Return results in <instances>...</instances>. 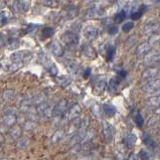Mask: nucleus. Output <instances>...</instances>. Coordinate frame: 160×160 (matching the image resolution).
Listing matches in <instances>:
<instances>
[{"instance_id":"nucleus-3","label":"nucleus","mask_w":160,"mask_h":160,"mask_svg":"<svg viewBox=\"0 0 160 160\" xmlns=\"http://www.w3.org/2000/svg\"><path fill=\"white\" fill-rule=\"evenodd\" d=\"M83 33L87 40H94L98 36V28H96L93 25H89L84 29Z\"/></svg>"},{"instance_id":"nucleus-5","label":"nucleus","mask_w":160,"mask_h":160,"mask_svg":"<svg viewBox=\"0 0 160 160\" xmlns=\"http://www.w3.org/2000/svg\"><path fill=\"white\" fill-rule=\"evenodd\" d=\"M81 123H82V120L79 119V118L71 121V124L68 125V127L67 135L71 136V135H75L76 133H78L80 131V128H81Z\"/></svg>"},{"instance_id":"nucleus-38","label":"nucleus","mask_w":160,"mask_h":160,"mask_svg":"<svg viewBox=\"0 0 160 160\" xmlns=\"http://www.w3.org/2000/svg\"><path fill=\"white\" fill-rule=\"evenodd\" d=\"M13 95H14V92H13V91H5V92H4V94H3V99H4V100H6V99H10L11 97H12L13 96Z\"/></svg>"},{"instance_id":"nucleus-23","label":"nucleus","mask_w":160,"mask_h":160,"mask_svg":"<svg viewBox=\"0 0 160 160\" xmlns=\"http://www.w3.org/2000/svg\"><path fill=\"white\" fill-rule=\"evenodd\" d=\"M147 105L153 108H159L160 106V96H154L151 97L147 100Z\"/></svg>"},{"instance_id":"nucleus-15","label":"nucleus","mask_w":160,"mask_h":160,"mask_svg":"<svg viewBox=\"0 0 160 160\" xmlns=\"http://www.w3.org/2000/svg\"><path fill=\"white\" fill-rule=\"evenodd\" d=\"M121 80H122V78H120L119 76H116V77H114L113 79L110 80L109 85H108V89H109L110 92H111V93L116 92L117 87H118V85L120 84Z\"/></svg>"},{"instance_id":"nucleus-27","label":"nucleus","mask_w":160,"mask_h":160,"mask_svg":"<svg viewBox=\"0 0 160 160\" xmlns=\"http://www.w3.org/2000/svg\"><path fill=\"white\" fill-rule=\"evenodd\" d=\"M158 59H159V55H157V53H152V55H147L145 58V64H153L155 62H157Z\"/></svg>"},{"instance_id":"nucleus-21","label":"nucleus","mask_w":160,"mask_h":160,"mask_svg":"<svg viewBox=\"0 0 160 160\" xmlns=\"http://www.w3.org/2000/svg\"><path fill=\"white\" fill-rule=\"evenodd\" d=\"M103 111H104V113L107 116L112 117L116 114V108H115V106H113V105L105 104L103 106Z\"/></svg>"},{"instance_id":"nucleus-36","label":"nucleus","mask_w":160,"mask_h":160,"mask_svg":"<svg viewBox=\"0 0 160 160\" xmlns=\"http://www.w3.org/2000/svg\"><path fill=\"white\" fill-rule=\"evenodd\" d=\"M133 26H134L133 22H127V23H125L123 26H122V30H123L124 32H128L133 28Z\"/></svg>"},{"instance_id":"nucleus-28","label":"nucleus","mask_w":160,"mask_h":160,"mask_svg":"<svg viewBox=\"0 0 160 160\" xmlns=\"http://www.w3.org/2000/svg\"><path fill=\"white\" fill-rule=\"evenodd\" d=\"M143 142L144 144L148 147V148H154L155 147V143H154V141L152 140V138H150L149 136L146 135V134H144L143 135Z\"/></svg>"},{"instance_id":"nucleus-26","label":"nucleus","mask_w":160,"mask_h":160,"mask_svg":"<svg viewBox=\"0 0 160 160\" xmlns=\"http://www.w3.org/2000/svg\"><path fill=\"white\" fill-rule=\"evenodd\" d=\"M125 18H126V11L121 10L120 12H118L115 15V17H114V21H115L116 23H121V22L123 21Z\"/></svg>"},{"instance_id":"nucleus-34","label":"nucleus","mask_w":160,"mask_h":160,"mask_svg":"<svg viewBox=\"0 0 160 160\" xmlns=\"http://www.w3.org/2000/svg\"><path fill=\"white\" fill-rule=\"evenodd\" d=\"M76 12H77V9H76L74 6H68L66 8V10H64V13L68 15V17L74 16V14H76Z\"/></svg>"},{"instance_id":"nucleus-24","label":"nucleus","mask_w":160,"mask_h":160,"mask_svg":"<svg viewBox=\"0 0 160 160\" xmlns=\"http://www.w3.org/2000/svg\"><path fill=\"white\" fill-rule=\"evenodd\" d=\"M19 47V43H18L17 39H9L6 41V47L10 49V51H13V49H16Z\"/></svg>"},{"instance_id":"nucleus-7","label":"nucleus","mask_w":160,"mask_h":160,"mask_svg":"<svg viewBox=\"0 0 160 160\" xmlns=\"http://www.w3.org/2000/svg\"><path fill=\"white\" fill-rule=\"evenodd\" d=\"M143 90L145 91V92H148V93L155 92V91L160 90V79L152 80L151 82H149L147 85L144 86Z\"/></svg>"},{"instance_id":"nucleus-47","label":"nucleus","mask_w":160,"mask_h":160,"mask_svg":"<svg viewBox=\"0 0 160 160\" xmlns=\"http://www.w3.org/2000/svg\"><path fill=\"white\" fill-rule=\"evenodd\" d=\"M58 1H59V0H58Z\"/></svg>"},{"instance_id":"nucleus-13","label":"nucleus","mask_w":160,"mask_h":160,"mask_svg":"<svg viewBox=\"0 0 160 160\" xmlns=\"http://www.w3.org/2000/svg\"><path fill=\"white\" fill-rule=\"evenodd\" d=\"M150 47H151V45L148 43H143L139 44L138 47H137L136 51H135L136 55H138V56L146 55L147 53L149 52V51H150Z\"/></svg>"},{"instance_id":"nucleus-41","label":"nucleus","mask_w":160,"mask_h":160,"mask_svg":"<svg viewBox=\"0 0 160 160\" xmlns=\"http://www.w3.org/2000/svg\"><path fill=\"white\" fill-rule=\"evenodd\" d=\"M126 75H127V72L126 71H121V72H119V73H118V76H119V77L122 78V79H124L125 77H126Z\"/></svg>"},{"instance_id":"nucleus-31","label":"nucleus","mask_w":160,"mask_h":160,"mask_svg":"<svg viewBox=\"0 0 160 160\" xmlns=\"http://www.w3.org/2000/svg\"><path fill=\"white\" fill-rule=\"evenodd\" d=\"M29 144V140L25 137H21L19 138V140L17 141V147L18 148H25L27 147Z\"/></svg>"},{"instance_id":"nucleus-4","label":"nucleus","mask_w":160,"mask_h":160,"mask_svg":"<svg viewBox=\"0 0 160 160\" xmlns=\"http://www.w3.org/2000/svg\"><path fill=\"white\" fill-rule=\"evenodd\" d=\"M159 29V24L157 21H149L145 24L143 27V32L147 34V35H153L156 33V31Z\"/></svg>"},{"instance_id":"nucleus-8","label":"nucleus","mask_w":160,"mask_h":160,"mask_svg":"<svg viewBox=\"0 0 160 160\" xmlns=\"http://www.w3.org/2000/svg\"><path fill=\"white\" fill-rule=\"evenodd\" d=\"M106 86H107V83H106V80L104 77H99L97 79L96 83H95V88H94V92L100 95L104 92V90L106 89Z\"/></svg>"},{"instance_id":"nucleus-40","label":"nucleus","mask_w":160,"mask_h":160,"mask_svg":"<svg viewBox=\"0 0 160 160\" xmlns=\"http://www.w3.org/2000/svg\"><path fill=\"white\" fill-rule=\"evenodd\" d=\"M68 71H70V72H73V73H75L76 70L78 68V67H77V64H75L74 63H72L70 66H68Z\"/></svg>"},{"instance_id":"nucleus-18","label":"nucleus","mask_w":160,"mask_h":160,"mask_svg":"<svg viewBox=\"0 0 160 160\" xmlns=\"http://www.w3.org/2000/svg\"><path fill=\"white\" fill-rule=\"evenodd\" d=\"M157 75V70L156 68H147V70H145L143 72V74H142V78L143 79H145V80H151V79H153L155 76Z\"/></svg>"},{"instance_id":"nucleus-16","label":"nucleus","mask_w":160,"mask_h":160,"mask_svg":"<svg viewBox=\"0 0 160 160\" xmlns=\"http://www.w3.org/2000/svg\"><path fill=\"white\" fill-rule=\"evenodd\" d=\"M16 116L15 114H6V115L3 116V124L6 125V126H13L16 122Z\"/></svg>"},{"instance_id":"nucleus-35","label":"nucleus","mask_w":160,"mask_h":160,"mask_svg":"<svg viewBox=\"0 0 160 160\" xmlns=\"http://www.w3.org/2000/svg\"><path fill=\"white\" fill-rule=\"evenodd\" d=\"M70 82H71V80L68 79V77H60V78L58 79V83L60 84V86H62V87L68 86V84H70Z\"/></svg>"},{"instance_id":"nucleus-9","label":"nucleus","mask_w":160,"mask_h":160,"mask_svg":"<svg viewBox=\"0 0 160 160\" xmlns=\"http://www.w3.org/2000/svg\"><path fill=\"white\" fill-rule=\"evenodd\" d=\"M43 64L44 68H47V70L48 71V73L51 74V76H56V75H58V68L55 67V64H53L48 58H43Z\"/></svg>"},{"instance_id":"nucleus-44","label":"nucleus","mask_w":160,"mask_h":160,"mask_svg":"<svg viewBox=\"0 0 160 160\" xmlns=\"http://www.w3.org/2000/svg\"><path fill=\"white\" fill-rule=\"evenodd\" d=\"M151 2H152V3H159L160 0H151Z\"/></svg>"},{"instance_id":"nucleus-32","label":"nucleus","mask_w":160,"mask_h":160,"mask_svg":"<svg viewBox=\"0 0 160 160\" xmlns=\"http://www.w3.org/2000/svg\"><path fill=\"white\" fill-rule=\"evenodd\" d=\"M134 121H135V123L136 125L138 127H142L143 126V123H144V119H143V117L140 115V114H136L135 117H134Z\"/></svg>"},{"instance_id":"nucleus-12","label":"nucleus","mask_w":160,"mask_h":160,"mask_svg":"<svg viewBox=\"0 0 160 160\" xmlns=\"http://www.w3.org/2000/svg\"><path fill=\"white\" fill-rule=\"evenodd\" d=\"M80 113H81V107H80L79 105H75L73 108L70 109V111L67 113L66 120L73 121L75 119H77L78 116L80 115Z\"/></svg>"},{"instance_id":"nucleus-1","label":"nucleus","mask_w":160,"mask_h":160,"mask_svg":"<svg viewBox=\"0 0 160 160\" xmlns=\"http://www.w3.org/2000/svg\"><path fill=\"white\" fill-rule=\"evenodd\" d=\"M63 43L68 47H75L79 43V35L74 31H66L62 35Z\"/></svg>"},{"instance_id":"nucleus-20","label":"nucleus","mask_w":160,"mask_h":160,"mask_svg":"<svg viewBox=\"0 0 160 160\" xmlns=\"http://www.w3.org/2000/svg\"><path fill=\"white\" fill-rule=\"evenodd\" d=\"M145 10H146V6H145V5H141L137 10L132 11L130 16H131L132 19H134V20L139 19V18H140L141 16H142V14H143V12H144Z\"/></svg>"},{"instance_id":"nucleus-39","label":"nucleus","mask_w":160,"mask_h":160,"mask_svg":"<svg viewBox=\"0 0 160 160\" xmlns=\"http://www.w3.org/2000/svg\"><path fill=\"white\" fill-rule=\"evenodd\" d=\"M140 158L141 160H148L149 159V155L147 154L146 151H140Z\"/></svg>"},{"instance_id":"nucleus-17","label":"nucleus","mask_w":160,"mask_h":160,"mask_svg":"<svg viewBox=\"0 0 160 160\" xmlns=\"http://www.w3.org/2000/svg\"><path fill=\"white\" fill-rule=\"evenodd\" d=\"M115 52H116V49L115 47L112 44H108L106 47V59L108 62H111L113 60L114 56H115Z\"/></svg>"},{"instance_id":"nucleus-33","label":"nucleus","mask_w":160,"mask_h":160,"mask_svg":"<svg viewBox=\"0 0 160 160\" xmlns=\"http://www.w3.org/2000/svg\"><path fill=\"white\" fill-rule=\"evenodd\" d=\"M158 43H160V34L155 33V34H153V35L150 36V43H149L150 45H154Z\"/></svg>"},{"instance_id":"nucleus-6","label":"nucleus","mask_w":160,"mask_h":160,"mask_svg":"<svg viewBox=\"0 0 160 160\" xmlns=\"http://www.w3.org/2000/svg\"><path fill=\"white\" fill-rule=\"evenodd\" d=\"M48 48L53 55H55V56H62L63 55L64 49H63L62 44H60L59 41H52V43H51L48 45Z\"/></svg>"},{"instance_id":"nucleus-37","label":"nucleus","mask_w":160,"mask_h":160,"mask_svg":"<svg viewBox=\"0 0 160 160\" xmlns=\"http://www.w3.org/2000/svg\"><path fill=\"white\" fill-rule=\"evenodd\" d=\"M118 30H119V28H118L116 25H112L109 27L108 32H109V34H111V35H114V34H116L118 32Z\"/></svg>"},{"instance_id":"nucleus-10","label":"nucleus","mask_w":160,"mask_h":160,"mask_svg":"<svg viewBox=\"0 0 160 160\" xmlns=\"http://www.w3.org/2000/svg\"><path fill=\"white\" fill-rule=\"evenodd\" d=\"M103 133L108 142L113 140V127L107 121H103Z\"/></svg>"},{"instance_id":"nucleus-29","label":"nucleus","mask_w":160,"mask_h":160,"mask_svg":"<svg viewBox=\"0 0 160 160\" xmlns=\"http://www.w3.org/2000/svg\"><path fill=\"white\" fill-rule=\"evenodd\" d=\"M23 66V63L22 62H13L12 64H10L8 66V71L9 72H15Z\"/></svg>"},{"instance_id":"nucleus-43","label":"nucleus","mask_w":160,"mask_h":160,"mask_svg":"<svg viewBox=\"0 0 160 160\" xmlns=\"http://www.w3.org/2000/svg\"><path fill=\"white\" fill-rule=\"evenodd\" d=\"M128 160H137V156L135 153H132L130 156L128 157Z\"/></svg>"},{"instance_id":"nucleus-2","label":"nucleus","mask_w":160,"mask_h":160,"mask_svg":"<svg viewBox=\"0 0 160 160\" xmlns=\"http://www.w3.org/2000/svg\"><path fill=\"white\" fill-rule=\"evenodd\" d=\"M32 56V55L29 51H16L14 52L12 55H11V59L12 62H22L23 63L24 60H27Z\"/></svg>"},{"instance_id":"nucleus-11","label":"nucleus","mask_w":160,"mask_h":160,"mask_svg":"<svg viewBox=\"0 0 160 160\" xmlns=\"http://www.w3.org/2000/svg\"><path fill=\"white\" fill-rule=\"evenodd\" d=\"M83 53L85 55L86 58L90 59H94L97 58V51L92 45L90 44H86L83 47Z\"/></svg>"},{"instance_id":"nucleus-19","label":"nucleus","mask_w":160,"mask_h":160,"mask_svg":"<svg viewBox=\"0 0 160 160\" xmlns=\"http://www.w3.org/2000/svg\"><path fill=\"white\" fill-rule=\"evenodd\" d=\"M137 141V137L136 135H134L133 133H128V134H126V137H125V142H126V145L131 148L135 145Z\"/></svg>"},{"instance_id":"nucleus-14","label":"nucleus","mask_w":160,"mask_h":160,"mask_svg":"<svg viewBox=\"0 0 160 160\" xmlns=\"http://www.w3.org/2000/svg\"><path fill=\"white\" fill-rule=\"evenodd\" d=\"M67 101L66 100H60L58 104H56V106L55 107V110H53V115L55 116H60L63 115L64 110H66L67 108Z\"/></svg>"},{"instance_id":"nucleus-45","label":"nucleus","mask_w":160,"mask_h":160,"mask_svg":"<svg viewBox=\"0 0 160 160\" xmlns=\"http://www.w3.org/2000/svg\"><path fill=\"white\" fill-rule=\"evenodd\" d=\"M159 74H160V68H159Z\"/></svg>"},{"instance_id":"nucleus-46","label":"nucleus","mask_w":160,"mask_h":160,"mask_svg":"<svg viewBox=\"0 0 160 160\" xmlns=\"http://www.w3.org/2000/svg\"><path fill=\"white\" fill-rule=\"evenodd\" d=\"M43 160H47V159H43Z\"/></svg>"},{"instance_id":"nucleus-30","label":"nucleus","mask_w":160,"mask_h":160,"mask_svg":"<svg viewBox=\"0 0 160 160\" xmlns=\"http://www.w3.org/2000/svg\"><path fill=\"white\" fill-rule=\"evenodd\" d=\"M53 33H55V31H53V28L51 27H45L41 31V34H43L44 39H49V37L53 35Z\"/></svg>"},{"instance_id":"nucleus-42","label":"nucleus","mask_w":160,"mask_h":160,"mask_svg":"<svg viewBox=\"0 0 160 160\" xmlns=\"http://www.w3.org/2000/svg\"><path fill=\"white\" fill-rule=\"evenodd\" d=\"M90 74H91V68H87V70L85 71V73H84V78L87 79L90 76Z\"/></svg>"},{"instance_id":"nucleus-25","label":"nucleus","mask_w":160,"mask_h":160,"mask_svg":"<svg viewBox=\"0 0 160 160\" xmlns=\"http://www.w3.org/2000/svg\"><path fill=\"white\" fill-rule=\"evenodd\" d=\"M64 133H66V132H64V130H63V129H59V130L55 131V133L53 134L52 138H51L52 142H53V143H58L59 141H60V140H62V139L64 138Z\"/></svg>"},{"instance_id":"nucleus-22","label":"nucleus","mask_w":160,"mask_h":160,"mask_svg":"<svg viewBox=\"0 0 160 160\" xmlns=\"http://www.w3.org/2000/svg\"><path fill=\"white\" fill-rule=\"evenodd\" d=\"M21 128L18 126V125H15V126H12V128L9 130V135L12 137V138L16 139V138H19L21 136Z\"/></svg>"}]
</instances>
